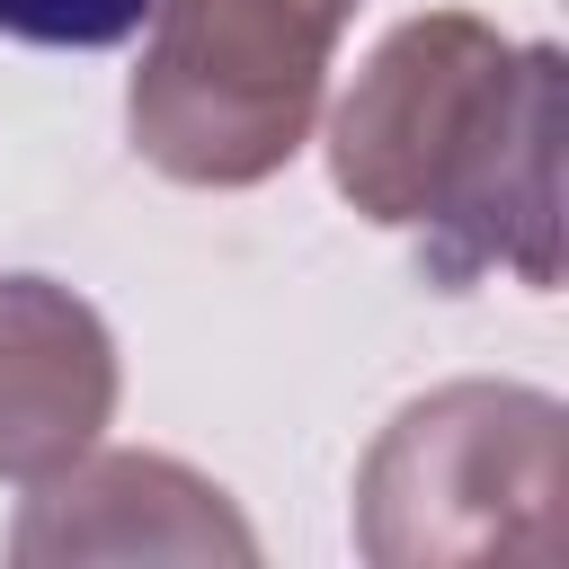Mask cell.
Returning a JSON list of instances; mask_svg holds the SVG:
<instances>
[{
    "instance_id": "6",
    "label": "cell",
    "mask_w": 569,
    "mask_h": 569,
    "mask_svg": "<svg viewBox=\"0 0 569 569\" xmlns=\"http://www.w3.org/2000/svg\"><path fill=\"white\" fill-rule=\"evenodd\" d=\"M151 18V0H0V36L53 53H107Z\"/></svg>"
},
{
    "instance_id": "5",
    "label": "cell",
    "mask_w": 569,
    "mask_h": 569,
    "mask_svg": "<svg viewBox=\"0 0 569 569\" xmlns=\"http://www.w3.org/2000/svg\"><path fill=\"white\" fill-rule=\"evenodd\" d=\"M116 338L53 276H0V480H53L116 418Z\"/></svg>"
},
{
    "instance_id": "2",
    "label": "cell",
    "mask_w": 569,
    "mask_h": 569,
    "mask_svg": "<svg viewBox=\"0 0 569 569\" xmlns=\"http://www.w3.org/2000/svg\"><path fill=\"white\" fill-rule=\"evenodd\" d=\"M525 382H445L409 400L356 471V551L373 569L560 560L569 436Z\"/></svg>"
},
{
    "instance_id": "1",
    "label": "cell",
    "mask_w": 569,
    "mask_h": 569,
    "mask_svg": "<svg viewBox=\"0 0 569 569\" xmlns=\"http://www.w3.org/2000/svg\"><path fill=\"white\" fill-rule=\"evenodd\" d=\"M338 196L400 231L453 293L471 276L560 284V53L471 9L400 18L329 116Z\"/></svg>"
},
{
    "instance_id": "3",
    "label": "cell",
    "mask_w": 569,
    "mask_h": 569,
    "mask_svg": "<svg viewBox=\"0 0 569 569\" xmlns=\"http://www.w3.org/2000/svg\"><path fill=\"white\" fill-rule=\"evenodd\" d=\"M365 0H151L124 89L133 151L178 187H267L320 124Z\"/></svg>"
},
{
    "instance_id": "4",
    "label": "cell",
    "mask_w": 569,
    "mask_h": 569,
    "mask_svg": "<svg viewBox=\"0 0 569 569\" xmlns=\"http://www.w3.org/2000/svg\"><path fill=\"white\" fill-rule=\"evenodd\" d=\"M9 560H258L231 489L187 471L178 453H80L53 480H27L9 525Z\"/></svg>"
}]
</instances>
